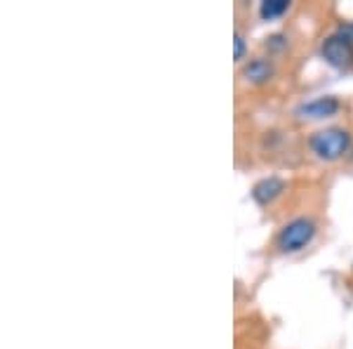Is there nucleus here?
<instances>
[{
  "label": "nucleus",
  "mask_w": 353,
  "mask_h": 349,
  "mask_svg": "<svg viewBox=\"0 0 353 349\" xmlns=\"http://www.w3.org/2000/svg\"><path fill=\"white\" fill-rule=\"evenodd\" d=\"M311 149L323 161H337L351 149V135L341 128H327L311 137Z\"/></svg>",
  "instance_id": "f257e3e1"
},
{
  "label": "nucleus",
  "mask_w": 353,
  "mask_h": 349,
  "mask_svg": "<svg viewBox=\"0 0 353 349\" xmlns=\"http://www.w3.org/2000/svg\"><path fill=\"white\" fill-rule=\"evenodd\" d=\"M316 236V225L306 217H297V220L288 222L283 227V232L278 234V248L283 253H294V250H301L304 245H309Z\"/></svg>",
  "instance_id": "f03ea898"
},
{
  "label": "nucleus",
  "mask_w": 353,
  "mask_h": 349,
  "mask_svg": "<svg viewBox=\"0 0 353 349\" xmlns=\"http://www.w3.org/2000/svg\"><path fill=\"white\" fill-rule=\"evenodd\" d=\"M323 57L330 66L339 68V71H349L353 66V43L341 38L339 33H332L323 43Z\"/></svg>",
  "instance_id": "7ed1b4c3"
},
{
  "label": "nucleus",
  "mask_w": 353,
  "mask_h": 349,
  "mask_svg": "<svg viewBox=\"0 0 353 349\" xmlns=\"http://www.w3.org/2000/svg\"><path fill=\"white\" fill-rule=\"evenodd\" d=\"M339 100L337 97H318V100H311L306 104H301L297 109V116L301 118H327L334 116L339 111Z\"/></svg>",
  "instance_id": "20e7f679"
},
{
  "label": "nucleus",
  "mask_w": 353,
  "mask_h": 349,
  "mask_svg": "<svg viewBox=\"0 0 353 349\" xmlns=\"http://www.w3.org/2000/svg\"><path fill=\"white\" fill-rule=\"evenodd\" d=\"M283 191H285V182H283L281 177H264V180H259L257 185L252 187V198L259 205H269L276 201Z\"/></svg>",
  "instance_id": "39448f33"
},
{
  "label": "nucleus",
  "mask_w": 353,
  "mask_h": 349,
  "mask_svg": "<svg viewBox=\"0 0 353 349\" xmlns=\"http://www.w3.org/2000/svg\"><path fill=\"white\" fill-rule=\"evenodd\" d=\"M243 76L252 83H266L273 76V66H271V62H266V59H252L243 68Z\"/></svg>",
  "instance_id": "423d86ee"
},
{
  "label": "nucleus",
  "mask_w": 353,
  "mask_h": 349,
  "mask_svg": "<svg viewBox=\"0 0 353 349\" xmlns=\"http://www.w3.org/2000/svg\"><path fill=\"white\" fill-rule=\"evenodd\" d=\"M290 8L288 0H264V3L259 5V17L261 19H276V17L285 15Z\"/></svg>",
  "instance_id": "0eeeda50"
},
{
  "label": "nucleus",
  "mask_w": 353,
  "mask_h": 349,
  "mask_svg": "<svg viewBox=\"0 0 353 349\" xmlns=\"http://www.w3.org/2000/svg\"><path fill=\"white\" fill-rule=\"evenodd\" d=\"M245 53H248V45H245V38L241 36V33H236L233 36V57H236V62H241Z\"/></svg>",
  "instance_id": "6e6552de"
}]
</instances>
